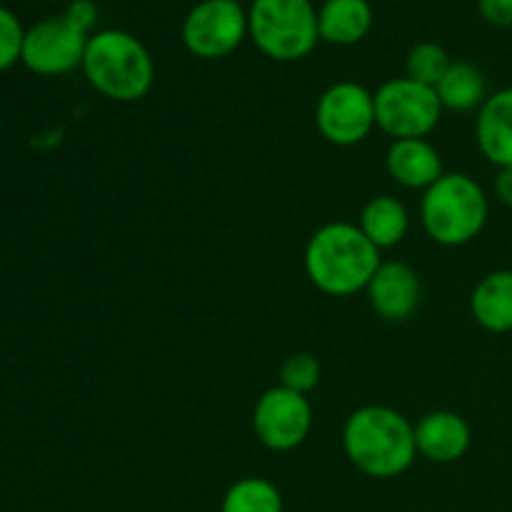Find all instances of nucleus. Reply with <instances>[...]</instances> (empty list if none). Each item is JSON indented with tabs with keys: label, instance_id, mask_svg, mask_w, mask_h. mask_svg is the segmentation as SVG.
<instances>
[{
	"label": "nucleus",
	"instance_id": "1",
	"mask_svg": "<svg viewBox=\"0 0 512 512\" xmlns=\"http://www.w3.org/2000/svg\"><path fill=\"white\" fill-rule=\"evenodd\" d=\"M343 448L350 463L368 478H398L418 455L415 425L393 408L363 405L345 420Z\"/></svg>",
	"mask_w": 512,
	"mask_h": 512
},
{
	"label": "nucleus",
	"instance_id": "2",
	"mask_svg": "<svg viewBox=\"0 0 512 512\" xmlns=\"http://www.w3.org/2000/svg\"><path fill=\"white\" fill-rule=\"evenodd\" d=\"M380 263V250L353 223H325L305 245V273L310 283L333 298L368 288Z\"/></svg>",
	"mask_w": 512,
	"mask_h": 512
},
{
	"label": "nucleus",
	"instance_id": "3",
	"mask_svg": "<svg viewBox=\"0 0 512 512\" xmlns=\"http://www.w3.org/2000/svg\"><path fill=\"white\" fill-rule=\"evenodd\" d=\"M88 83L115 103H135L153 88L155 65L145 45L125 30L90 35L83 58Z\"/></svg>",
	"mask_w": 512,
	"mask_h": 512
},
{
	"label": "nucleus",
	"instance_id": "4",
	"mask_svg": "<svg viewBox=\"0 0 512 512\" xmlns=\"http://www.w3.org/2000/svg\"><path fill=\"white\" fill-rule=\"evenodd\" d=\"M425 233L445 248H460L483 233L488 223L485 190L465 173H445L420 203Z\"/></svg>",
	"mask_w": 512,
	"mask_h": 512
},
{
	"label": "nucleus",
	"instance_id": "5",
	"mask_svg": "<svg viewBox=\"0 0 512 512\" xmlns=\"http://www.w3.org/2000/svg\"><path fill=\"white\" fill-rule=\"evenodd\" d=\"M248 33L260 53L278 63H293L318 45V10L310 0H253Z\"/></svg>",
	"mask_w": 512,
	"mask_h": 512
},
{
	"label": "nucleus",
	"instance_id": "6",
	"mask_svg": "<svg viewBox=\"0 0 512 512\" xmlns=\"http://www.w3.org/2000/svg\"><path fill=\"white\" fill-rule=\"evenodd\" d=\"M373 98L375 125L395 140L425 138L443 118V105L435 88L415 83L408 75L383 83Z\"/></svg>",
	"mask_w": 512,
	"mask_h": 512
},
{
	"label": "nucleus",
	"instance_id": "7",
	"mask_svg": "<svg viewBox=\"0 0 512 512\" xmlns=\"http://www.w3.org/2000/svg\"><path fill=\"white\" fill-rule=\"evenodd\" d=\"M315 125L328 143L338 148L363 143L375 128V98L368 88L343 80L320 95Z\"/></svg>",
	"mask_w": 512,
	"mask_h": 512
},
{
	"label": "nucleus",
	"instance_id": "8",
	"mask_svg": "<svg viewBox=\"0 0 512 512\" xmlns=\"http://www.w3.org/2000/svg\"><path fill=\"white\" fill-rule=\"evenodd\" d=\"M253 430L273 453H290L308 440L313 430V408L308 395L275 385L265 390L253 410Z\"/></svg>",
	"mask_w": 512,
	"mask_h": 512
},
{
	"label": "nucleus",
	"instance_id": "9",
	"mask_svg": "<svg viewBox=\"0 0 512 512\" xmlns=\"http://www.w3.org/2000/svg\"><path fill=\"white\" fill-rule=\"evenodd\" d=\"M248 35V13L235 0H203L183 23V43L203 60H218L240 48Z\"/></svg>",
	"mask_w": 512,
	"mask_h": 512
},
{
	"label": "nucleus",
	"instance_id": "10",
	"mask_svg": "<svg viewBox=\"0 0 512 512\" xmlns=\"http://www.w3.org/2000/svg\"><path fill=\"white\" fill-rule=\"evenodd\" d=\"M88 38L90 35L75 28L65 15H55L25 33L20 60L38 75H65L83 65Z\"/></svg>",
	"mask_w": 512,
	"mask_h": 512
},
{
	"label": "nucleus",
	"instance_id": "11",
	"mask_svg": "<svg viewBox=\"0 0 512 512\" xmlns=\"http://www.w3.org/2000/svg\"><path fill=\"white\" fill-rule=\"evenodd\" d=\"M365 293H368L370 308L380 318L388 323H403L418 310L423 285H420L418 273L408 263L390 260V263H380Z\"/></svg>",
	"mask_w": 512,
	"mask_h": 512
},
{
	"label": "nucleus",
	"instance_id": "12",
	"mask_svg": "<svg viewBox=\"0 0 512 512\" xmlns=\"http://www.w3.org/2000/svg\"><path fill=\"white\" fill-rule=\"evenodd\" d=\"M470 425L450 410L423 415L415 425V448L430 463H458L470 448Z\"/></svg>",
	"mask_w": 512,
	"mask_h": 512
},
{
	"label": "nucleus",
	"instance_id": "13",
	"mask_svg": "<svg viewBox=\"0 0 512 512\" xmlns=\"http://www.w3.org/2000/svg\"><path fill=\"white\" fill-rule=\"evenodd\" d=\"M385 168L395 183L410 190H428L445 175L440 153L425 138L393 140L385 155Z\"/></svg>",
	"mask_w": 512,
	"mask_h": 512
},
{
	"label": "nucleus",
	"instance_id": "14",
	"mask_svg": "<svg viewBox=\"0 0 512 512\" xmlns=\"http://www.w3.org/2000/svg\"><path fill=\"white\" fill-rule=\"evenodd\" d=\"M475 138L485 158L498 168H512V88L488 95L478 110Z\"/></svg>",
	"mask_w": 512,
	"mask_h": 512
},
{
	"label": "nucleus",
	"instance_id": "15",
	"mask_svg": "<svg viewBox=\"0 0 512 512\" xmlns=\"http://www.w3.org/2000/svg\"><path fill=\"white\" fill-rule=\"evenodd\" d=\"M470 310L480 328L488 333L512 330V270H495L475 285Z\"/></svg>",
	"mask_w": 512,
	"mask_h": 512
},
{
	"label": "nucleus",
	"instance_id": "16",
	"mask_svg": "<svg viewBox=\"0 0 512 512\" xmlns=\"http://www.w3.org/2000/svg\"><path fill=\"white\" fill-rule=\"evenodd\" d=\"M373 8L368 0H325L318 10V30L325 43L355 45L370 33Z\"/></svg>",
	"mask_w": 512,
	"mask_h": 512
},
{
	"label": "nucleus",
	"instance_id": "17",
	"mask_svg": "<svg viewBox=\"0 0 512 512\" xmlns=\"http://www.w3.org/2000/svg\"><path fill=\"white\" fill-rule=\"evenodd\" d=\"M358 228L378 250L395 248L410 228L408 210L393 195H378L365 203Z\"/></svg>",
	"mask_w": 512,
	"mask_h": 512
},
{
	"label": "nucleus",
	"instance_id": "18",
	"mask_svg": "<svg viewBox=\"0 0 512 512\" xmlns=\"http://www.w3.org/2000/svg\"><path fill=\"white\" fill-rule=\"evenodd\" d=\"M435 93H438L443 108L453 110V113H470V110L483 108V103L488 100V85L475 65L458 60L450 65Z\"/></svg>",
	"mask_w": 512,
	"mask_h": 512
},
{
	"label": "nucleus",
	"instance_id": "19",
	"mask_svg": "<svg viewBox=\"0 0 512 512\" xmlns=\"http://www.w3.org/2000/svg\"><path fill=\"white\" fill-rule=\"evenodd\" d=\"M223 512H283V495L270 480L243 478L225 493Z\"/></svg>",
	"mask_w": 512,
	"mask_h": 512
},
{
	"label": "nucleus",
	"instance_id": "20",
	"mask_svg": "<svg viewBox=\"0 0 512 512\" xmlns=\"http://www.w3.org/2000/svg\"><path fill=\"white\" fill-rule=\"evenodd\" d=\"M450 65H453V60L448 58L443 45L418 43L408 53L405 73H408V78L415 80V83H423L428 85V88H438V83L445 78Z\"/></svg>",
	"mask_w": 512,
	"mask_h": 512
},
{
	"label": "nucleus",
	"instance_id": "21",
	"mask_svg": "<svg viewBox=\"0 0 512 512\" xmlns=\"http://www.w3.org/2000/svg\"><path fill=\"white\" fill-rule=\"evenodd\" d=\"M320 383V363L313 353H293L280 365V385L295 390L300 395H308Z\"/></svg>",
	"mask_w": 512,
	"mask_h": 512
},
{
	"label": "nucleus",
	"instance_id": "22",
	"mask_svg": "<svg viewBox=\"0 0 512 512\" xmlns=\"http://www.w3.org/2000/svg\"><path fill=\"white\" fill-rule=\"evenodd\" d=\"M25 30L15 13L8 8H0V70H8L23 58Z\"/></svg>",
	"mask_w": 512,
	"mask_h": 512
},
{
	"label": "nucleus",
	"instance_id": "23",
	"mask_svg": "<svg viewBox=\"0 0 512 512\" xmlns=\"http://www.w3.org/2000/svg\"><path fill=\"white\" fill-rule=\"evenodd\" d=\"M480 15L495 28H510L512 25V0H478Z\"/></svg>",
	"mask_w": 512,
	"mask_h": 512
},
{
	"label": "nucleus",
	"instance_id": "24",
	"mask_svg": "<svg viewBox=\"0 0 512 512\" xmlns=\"http://www.w3.org/2000/svg\"><path fill=\"white\" fill-rule=\"evenodd\" d=\"M65 18H68L78 30L88 33L95 25V20H98V8H95L93 0H73L70 8L65 10Z\"/></svg>",
	"mask_w": 512,
	"mask_h": 512
},
{
	"label": "nucleus",
	"instance_id": "25",
	"mask_svg": "<svg viewBox=\"0 0 512 512\" xmlns=\"http://www.w3.org/2000/svg\"><path fill=\"white\" fill-rule=\"evenodd\" d=\"M495 195L503 205L512 208V168H500L495 175Z\"/></svg>",
	"mask_w": 512,
	"mask_h": 512
}]
</instances>
